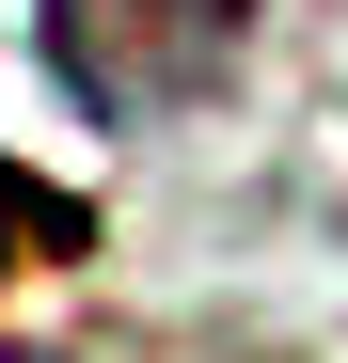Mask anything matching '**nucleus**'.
<instances>
[{
  "mask_svg": "<svg viewBox=\"0 0 348 363\" xmlns=\"http://www.w3.org/2000/svg\"><path fill=\"white\" fill-rule=\"evenodd\" d=\"M254 0H48V64L95 127H158V111H190L222 64H238Z\"/></svg>",
  "mask_w": 348,
  "mask_h": 363,
  "instance_id": "nucleus-1",
  "label": "nucleus"
},
{
  "mask_svg": "<svg viewBox=\"0 0 348 363\" xmlns=\"http://www.w3.org/2000/svg\"><path fill=\"white\" fill-rule=\"evenodd\" d=\"M16 253H80V206H64V190H32V174L0 158V269H16Z\"/></svg>",
  "mask_w": 348,
  "mask_h": 363,
  "instance_id": "nucleus-2",
  "label": "nucleus"
},
{
  "mask_svg": "<svg viewBox=\"0 0 348 363\" xmlns=\"http://www.w3.org/2000/svg\"><path fill=\"white\" fill-rule=\"evenodd\" d=\"M0 363H64V347H0Z\"/></svg>",
  "mask_w": 348,
  "mask_h": 363,
  "instance_id": "nucleus-3",
  "label": "nucleus"
}]
</instances>
